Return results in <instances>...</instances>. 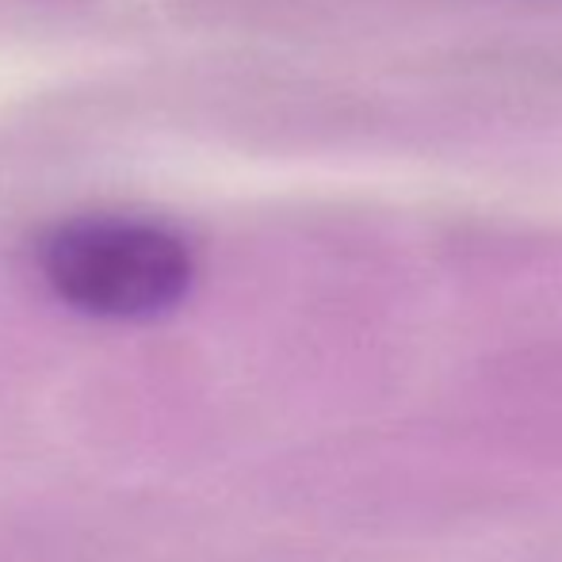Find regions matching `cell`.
I'll list each match as a JSON object with an SVG mask.
<instances>
[{"mask_svg": "<svg viewBox=\"0 0 562 562\" xmlns=\"http://www.w3.org/2000/svg\"><path fill=\"white\" fill-rule=\"evenodd\" d=\"M50 291L97 318H154L192 288V252L172 229L138 218L58 226L38 252Z\"/></svg>", "mask_w": 562, "mask_h": 562, "instance_id": "obj_1", "label": "cell"}]
</instances>
